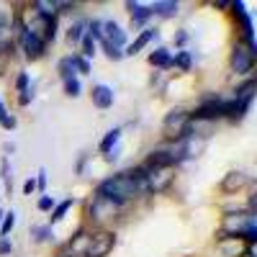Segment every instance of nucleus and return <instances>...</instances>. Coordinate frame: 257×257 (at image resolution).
Here are the masks:
<instances>
[{
  "label": "nucleus",
  "mask_w": 257,
  "mask_h": 257,
  "mask_svg": "<svg viewBox=\"0 0 257 257\" xmlns=\"http://www.w3.org/2000/svg\"><path fill=\"white\" fill-rule=\"evenodd\" d=\"M85 31H88V18H85V16H77L72 24L67 26V31H64V39H67L70 47H77L80 39L85 36Z\"/></svg>",
  "instance_id": "nucleus-17"
},
{
  "label": "nucleus",
  "mask_w": 257,
  "mask_h": 257,
  "mask_svg": "<svg viewBox=\"0 0 257 257\" xmlns=\"http://www.w3.org/2000/svg\"><path fill=\"white\" fill-rule=\"evenodd\" d=\"M34 180H36V193H41V196H44V193H47V170L41 167Z\"/></svg>",
  "instance_id": "nucleus-37"
},
{
  "label": "nucleus",
  "mask_w": 257,
  "mask_h": 257,
  "mask_svg": "<svg viewBox=\"0 0 257 257\" xmlns=\"http://www.w3.org/2000/svg\"><path fill=\"white\" fill-rule=\"evenodd\" d=\"M3 213H6V211H3V206H0V221H3Z\"/></svg>",
  "instance_id": "nucleus-44"
},
{
  "label": "nucleus",
  "mask_w": 257,
  "mask_h": 257,
  "mask_svg": "<svg viewBox=\"0 0 257 257\" xmlns=\"http://www.w3.org/2000/svg\"><path fill=\"white\" fill-rule=\"evenodd\" d=\"M88 162H90V155L88 152H82L75 162V175H85V170H88Z\"/></svg>",
  "instance_id": "nucleus-36"
},
{
  "label": "nucleus",
  "mask_w": 257,
  "mask_h": 257,
  "mask_svg": "<svg viewBox=\"0 0 257 257\" xmlns=\"http://www.w3.org/2000/svg\"><path fill=\"white\" fill-rule=\"evenodd\" d=\"M16 52H21V57H24L26 62H39V59H44L47 52H49V44H47V41L41 39L34 29L26 26L24 11H21L18 26H16Z\"/></svg>",
  "instance_id": "nucleus-2"
},
{
  "label": "nucleus",
  "mask_w": 257,
  "mask_h": 257,
  "mask_svg": "<svg viewBox=\"0 0 257 257\" xmlns=\"http://www.w3.org/2000/svg\"><path fill=\"white\" fill-rule=\"evenodd\" d=\"M88 242H90V226L82 224V226L75 229L72 237L57 249V254H62V257H82L85 249H88Z\"/></svg>",
  "instance_id": "nucleus-10"
},
{
  "label": "nucleus",
  "mask_w": 257,
  "mask_h": 257,
  "mask_svg": "<svg viewBox=\"0 0 257 257\" xmlns=\"http://www.w3.org/2000/svg\"><path fill=\"white\" fill-rule=\"evenodd\" d=\"M34 98H36V85L31 82V88H29L26 93H21V95L16 98V103L21 105V108H26V105H31V100H34Z\"/></svg>",
  "instance_id": "nucleus-33"
},
{
  "label": "nucleus",
  "mask_w": 257,
  "mask_h": 257,
  "mask_svg": "<svg viewBox=\"0 0 257 257\" xmlns=\"http://www.w3.org/2000/svg\"><path fill=\"white\" fill-rule=\"evenodd\" d=\"M31 88V75L26 72V70H18V75H16V80H13V90L21 95V93H26Z\"/></svg>",
  "instance_id": "nucleus-30"
},
{
  "label": "nucleus",
  "mask_w": 257,
  "mask_h": 257,
  "mask_svg": "<svg viewBox=\"0 0 257 257\" xmlns=\"http://www.w3.org/2000/svg\"><path fill=\"white\" fill-rule=\"evenodd\" d=\"M16 221H18L16 211H13V208L6 211V213H3V221H0V237H8V234L16 229Z\"/></svg>",
  "instance_id": "nucleus-29"
},
{
  "label": "nucleus",
  "mask_w": 257,
  "mask_h": 257,
  "mask_svg": "<svg viewBox=\"0 0 257 257\" xmlns=\"http://www.w3.org/2000/svg\"><path fill=\"white\" fill-rule=\"evenodd\" d=\"M88 34L93 36V41L98 44V41L103 39V18H88Z\"/></svg>",
  "instance_id": "nucleus-32"
},
{
  "label": "nucleus",
  "mask_w": 257,
  "mask_h": 257,
  "mask_svg": "<svg viewBox=\"0 0 257 257\" xmlns=\"http://www.w3.org/2000/svg\"><path fill=\"white\" fill-rule=\"evenodd\" d=\"M0 180H3L6 190H13V167H11V157H0Z\"/></svg>",
  "instance_id": "nucleus-26"
},
{
  "label": "nucleus",
  "mask_w": 257,
  "mask_h": 257,
  "mask_svg": "<svg viewBox=\"0 0 257 257\" xmlns=\"http://www.w3.org/2000/svg\"><path fill=\"white\" fill-rule=\"evenodd\" d=\"M16 126H18V118L8 111V105L0 100V128H6V132H13Z\"/></svg>",
  "instance_id": "nucleus-28"
},
{
  "label": "nucleus",
  "mask_w": 257,
  "mask_h": 257,
  "mask_svg": "<svg viewBox=\"0 0 257 257\" xmlns=\"http://www.w3.org/2000/svg\"><path fill=\"white\" fill-rule=\"evenodd\" d=\"M90 100L98 111H108L113 108V103H116V93L111 85H105V82H95L93 88H90Z\"/></svg>",
  "instance_id": "nucleus-13"
},
{
  "label": "nucleus",
  "mask_w": 257,
  "mask_h": 257,
  "mask_svg": "<svg viewBox=\"0 0 257 257\" xmlns=\"http://www.w3.org/2000/svg\"><path fill=\"white\" fill-rule=\"evenodd\" d=\"M123 8L128 11V18H132V26L134 29H147V21H152V8L149 3H139V0H128L123 3Z\"/></svg>",
  "instance_id": "nucleus-14"
},
{
  "label": "nucleus",
  "mask_w": 257,
  "mask_h": 257,
  "mask_svg": "<svg viewBox=\"0 0 257 257\" xmlns=\"http://www.w3.org/2000/svg\"><path fill=\"white\" fill-rule=\"evenodd\" d=\"M118 157H121V144H118V147L113 149V152H108V155H105L103 160H105V162H116Z\"/></svg>",
  "instance_id": "nucleus-41"
},
{
  "label": "nucleus",
  "mask_w": 257,
  "mask_h": 257,
  "mask_svg": "<svg viewBox=\"0 0 257 257\" xmlns=\"http://www.w3.org/2000/svg\"><path fill=\"white\" fill-rule=\"evenodd\" d=\"M70 57H72V67H75V75H77V77H85V75H90V70H93V62H90V59L80 57L77 52H72Z\"/></svg>",
  "instance_id": "nucleus-25"
},
{
  "label": "nucleus",
  "mask_w": 257,
  "mask_h": 257,
  "mask_svg": "<svg viewBox=\"0 0 257 257\" xmlns=\"http://www.w3.org/2000/svg\"><path fill=\"white\" fill-rule=\"evenodd\" d=\"M254 59H257V49H249V47L239 44V41H234L231 52H229V70H231V75H237V77H252Z\"/></svg>",
  "instance_id": "nucleus-7"
},
{
  "label": "nucleus",
  "mask_w": 257,
  "mask_h": 257,
  "mask_svg": "<svg viewBox=\"0 0 257 257\" xmlns=\"http://www.w3.org/2000/svg\"><path fill=\"white\" fill-rule=\"evenodd\" d=\"M75 203H77V201H75L72 196H70V198H64V201H57V206L49 211V221H47V224L54 229L59 221H64V216H67V213L72 211V206H75Z\"/></svg>",
  "instance_id": "nucleus-20"
},
{
  "label": "nucleus",
  "mask_w": 257,
  "mask_h": 257,
  "mask_svg": "<svg viewBox=\"0 0 257 257\" xmlns=\"http://www.w3.org/2000/svg\"><path fill=\"white\" fill-rule=\"evenodd\" d=\"M249 183H252V180H249L247 173H242V170H231V173H226L224 180L219 183V190L224 193V196H234V193L244 190Z\"/></svg>",
  "instance_id": "nucleus-15"
},
{
  "label": "nucleus",
  "mask_w": 257,
  "mask_h": 257,
  "mask_svg": "<svg viewBox=\"0 0 257 257\" xmlns=\"http://www.w3.org/2000/svg\"><path fill=\"white\" fill-rule=\"evenodd\" d=\"M93 196H98V198H103V201L113 203L116 208L126 211L137 198L147 196V190H144V185L134 183L132 178L123 173V170H118V173L103 178V180L93 188Z\"/></svg>",
  "instance_id": "nucleus-1"
},
{
  "label": "nucleus",
  "mask_w": 257,
  "mask_h": 257,
  "mask_svg": "<svg viewBox=\"0 0 257 257\" xmlns=\"http://www.w3.org/2000/svg\"><path fill=\"white\" fill-rule=\"evenodd\" d=\"M175 178H178L175 167H152V170H147V180H144L147 196H165V193L175 185Z\"/></svg>",
  "instance_id": "nucleus-8"
},
{
  "label": "nucleus",
  "mask_w": 257,
  "mask_h": 257,
  "mask_svg": "<svg viewBox=\"0 0 257 257\" xmlns=\"http://www.w3.org/2000/svg\"><path fill=\"white\" fill-rule=\"evenodd\" d=\"M21 190H24V196H34V193H36V180L34 178H26L24 185H21Z\"/></svg>",
  "instance_id": "nucleus-40"
},
{
  "label": "nucleus",
  "mask_w": 257,
  "mask_h": 257,
  "mask_svg": "<svg viewBox=\"0 0 257 257\" xmlns=\"http://www.w3.org/2000/svg\"><path fill=\"white\" fill-rule=\"evenodd\" d=\"M229 6H231V3H226V0H216V3H213V8L221 11V13H226V11H229Z\"/></svg>",
  "instance_id": "nucleus-42"
},
{
  "label": "nucleus",
  "mask_w": 257,
  "mask_h": 257,
  "mask_svg": "<svg viewBox=\"0 0 257 257\" xmlns=\"http://www.w3.org/2000/svg\"><path fill=\"white\" fill-rule=\"evenodd\" d=\"M121 137H123V126H113V128H108L105 132V137L98 142V155H108V152H113V149L121 144Z\"/></svg>",
  "instance_id": "nucleus-16"
},
{
  "label": "nucleus",
  "mask_w": 257,
  "mask_h": 257,
  "mask_svg": "<svg viewBox=\"0 0 257 257\" xmlns=\"http://www.w3.org/2000/svg\"><path fill=\"white\" fill-rule=\"evenodd\" d=\"M216 249L221 252V257H244L247 244H242L237 239H224V242H216Z\"/></svg>",
  "instance_id": "nucleus-22"
},
{
  "label": "nucleus",
  "mask_w": 257,
  "mask_h": 257,
  "mask_svg": "<svg viewBox=\"0 0 257 257\" xmlns=\"http://www.w3.org/2000/svg\"><path fill=\"white\" fill-rule=\"evenodd\" d=\"M170 70H178L180 75L190 72V70H193V54H190L188 49H178V52L173 54V62H170Z\"/></svg>",
  "instance_id": "nucleus-21"
},
{
  "label": "nucleus",
  "mask_w": 257,
  "mask_h": 257,
  "mask_svg": "<svg viewBox=\"0 0 257 257\" xmlns=\"http://www.w3.org/2000/svg\"><path fill=\"white\" fill-rule=\"evenodd\" d=\"M121 208H116L113 203L103 201L98 196H93L88 203H85V219H88V224H93V229H105L108 226V221H113L116 216H121Z\"/></svg>",
  "instance_id": "nucleus-5"
},
{
  "label": "nucleus",
  "mask_w": 257,
  "mask_h": 257,
  "mask_svg": "<svg viewBox=\"0 0 257 257\" xmlns=\"http://www.w3.org/2000/svg\"><path fill=\"white\" fill-rule=\"evenodd\" d=\"M57 77H59V80L77 77V75H75V67H72V57H70V54H64V57L57 59Z\"/></svg>",
  "instance_id": "nucleus-24"
},
{
  "label": "nucleus",
  "mask_w": 257,
  "mask_h": 257,
  "mask_svg": "<svg viewBox=\"0 0 257 257\" xmlns=\"http://www.w3.org/2000/svg\"><path fill=\"white\" fill-rule=\"evenodd\" d=\"M98 49H103V54L108 57L111 62H121V59H123V52H121V49H116V47H111L108 41H103V39L98 41Z\"/></svg>",
  "instance_id": "nucleus-31"
},
{
  "label": "nucleus",
  "mask_w": 257,
  "mask_h": 257,
  "mask_svg": "<svg viewBox=\"0 0 257 257\" xmlns=\"http://www.w3.org/2000/svg\"><path fill=\"white\" fill-rule=\"evenodd\" d=\"M149 8H152L155 18H175L180 13L178 0H155V3H149Z\"/></svg>",
  "instance_id": "nucleus-18"
},
{
  "label": "nucleus",
  "mask_w": 257,
  "mask_h": 257,
  "mask_svg": "<svg viewBox=\"0 0 257 257\" xmlns=\"http://www.w3.org/2000/svg\"><path fill=\"white\" fill-rule=\"evenodd\" d=\"M3 152H6L3 157H8V155H13V152H16V144H13V142H6V144H3Z\"/></svg>",
  "instance_id": "nucleus-43"
},
{
  "label": "nucleus",
  "mask_w": 257,
  "mask_h": 257,
  "mask_svg": "<svg viewBox=\"0 0 257 257\" xmlns=\"http://www.w3.org/2000/svg\"><path fill=\"white\" fill-rule=\"evenodd\" d=\"M147 62L152 64L155 70H160V72H167V70H170V62H173V52H170L167 47H157L155 52H149Z\"/></svg>",
  "instance_id": "nucleus-19"
},
{
  "label": "nucleus",
  "mask_w": 257,
  "mask_h": 257,
  "mask_svg": "<svg viewBox=\"0 0 257 257\" xmlns=\"http://www.w3.org/2000/svg\"><path fill=\"white\" fill-rule=\"evenodd\" d=\"M103 41H108L111 47H116V49H126V44H128V34L123 31V26L121 24H116L113 18H105L103 21Z\"/></svg>",
  "instance_id": "nucleus-11"
},
{
  "label": "nucleus",
  "mask_w": 257,
  "mask_h": 257,
  "mask_svg": "<svg viewBox=\"0 0 257 257\" xmlns=\"http://www.w3.org/2000/svg\"><path fill=\"white\" fill-rule=\"evenodd\" d=\"M21 11L0 6V59H11L16 54V26Z\"/></svg>",
  "instance_id": "nucleus-4"
},
{
  "label": "nucleus",
  "mask_w": 257,
  "mask_h": 257,
  "mask_svg": "<svg viewBox=\"0 0 257 257\" xmlns=\"http://www.w3.org/2000/svg\"><path fill=\"white\" fill-rule=\"evenodd\" d=\"M229 11H231L234 21H237V31H239L237 41L244 44V47H249V49H257V44H254V26H252V16L247 13V6L239 0V3H231Z\"/></svg>",
  "instance_id": "nucleus-9"
},
{
  "label": "nucleus",
  "mask_w": 257,
  "mask_h": 257,
  "mask_svg": "<svg viewBox=\"0 0 257 257\" xmlns=\"http://www.w3.org/2000/svg\"><path fill=\"white\" fill-rule=\"evenodd\" d=\"M29 234H31V239H34L36 244H52V242H54V229H52L49 224L31 226V229H29Z\"/></svg>",
  "instance_id": "nucleus-23"
},
{
  "label": "nucleus",
  "mask_w": 257,
  "mask_h": 257,
  "mask_svg": "<svg viewBox=\"0 0 257 257\" xmlns=\"http://www.w3.org/2000/svg\"><path fill=\"white\" fill-rule=\"evenodd\" d=\"M13 242H11V237H0V257H11L13 254Z\"/></svg>",
  "instance_id": "nucleus-39"
},
{
  "label": "nucleus",
  "mask_w": 257,
  "mask_h": 257,
  "mask_svg": "<svg viewBox=\"0 0 257 257\" xmlns=\"http://www.w3.org/2000/svg\"><path fill=\"white\" fill-rule=\"evenodd\" d=\"M54 206H57V201H54L52 196H47V193H44V196H39V201H36V208H39L41 213H49Z\"/></svg>",
  "instance_id": "nucleus-34"
},
{
  "label": "nucleus",
  "mask_w": 257,
  "mask_h": 257,
  "mask_svg": "<svg viewBox=\"0 0 257 257\" xmlns=\"http://www.w3.org/2000/svg\"><path fill=\"white\" fill-rule=\"evenodd\" d=\"M188 137H196L190 123V111L183 108V105H175L162 118V142H175V139H188Z\"/></svg>",
  "instance_id": "nucleus-3"
},
{
  "label": "nucleus",
  "mask_w": 257,
  "mask_h": 257,
  "mask_svg": "<svg viewBox=\"0 0 257 257\" xmlns=\"http://www.w3.org/2000/svg\"><path fill=\"white\" fill-rule=\"evenodd\" d=\"M149 82H152V88H155V90H160V93H165V88H167L165 72H155V75H152V80H149Z\"/></svg>",
  "instance_id": "nucleus-38"
},
{
  "label": "nucleus",
  "mask_w": 257,
  "mask_h": 257,
  "mask_svg": "<svg viewBox=\"0 0 257 257\" xmlns=\"http://www.w3.org/2000/svg\"><path fill=\"white\" fill-rule=\"evenodd\" d=\"M118 244V234L116 229L105 226V229H90V242L82 257H108L113 247Z\"/></svg>",
  "instance_id": "nucleus-6"
},
{
  "label": "nucleus",
  "mask_w": 257,
  "mask_h": 257,
  "mask_svg": "<svg viewBox=\"0 0 257 257\" xmlns=\"http://www.w3.org/2000/svg\"><path fill=\"white\" fill-rule=\"evenodd\" d=\"M160 39V29H152V26H147V29H142L139 34H137V39L132 41V44H126V49H123V57H137L139 52H144L152 41H157Z\"/></svg>",
  "instance_id": "nucleus-12"
},
{
  "label": "nucleus",
  "mask_w": 257,
  "mask_h": 257,
  "mask_svg": "<svg viewBox=\"0 0 257 257\" xmlns=\"http://www.w3.org/2000/svg\"><path fill=\"white\" fill-rule=\"evenodd\" d=\"M188 39H190L188 29H178V31H175V36H173V44H175L178 49H185V44H188Z\"/></svg>",
  "instance_id": "nucleus-35"
},
{
  "label": "nucleus",
  "mask_w": 257,
  "mask_h": 257,
  "mask_svg": "<svg viewBox=\"0 0 257 257\" xmlns=\"http://www.w3.org/2000/svg\"><path fill=\"white\" fill-rule=\"evenodd\" d=\"M62 90L67 98H80L82 95V80L80 77H70V80H62Z\"/></svg>",
  "instance_id": "nucleus-27"
}]
</instances>
